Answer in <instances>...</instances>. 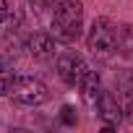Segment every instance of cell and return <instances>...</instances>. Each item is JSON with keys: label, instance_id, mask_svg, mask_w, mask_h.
Here are the masks:
<instances>
[{"label": "cell", "instance_id": "6da1fadb", "mask_svg": "<svg viewBox=\"0 0 133 133\" xmlns=\"http://www.w3.org/2000/svg\"><path fill=\"white\" fill-rule=\"evenodd\" d=\"M84 29V5L81 0H60L52 13V37L57 42H76Z\"/></svg>", "mask_w": 133, "mask_h": 133}, {"label": "cell", "instance_id": "7a4b0ae2", "mask_svg": "<svg viewBox=\"0 0 133 133\" xmlns=\"http://www.w3.org/2000/svg\"><path fill=\"white\" fill-rule=\"evenodd\" d=\"M8 97L16 102V104H24V107H39L50 99V91L47 86L34 78V76H13L11 84H8Z\"/></svg>", "mask_w": 133, "mask_h": 133}, {"label": "cell", "instance_id": "3957f363", "mask_svg": "<svg viewBox=\"0 0 133 133\" xmlns=\"http://www.w3.org/2000/svg\"><path fill=\"white\" fill-rule=\"evenodd\" d=\"M86 44L94 55H110L115 52V26L110 18H97L89 29Z\"/></svg>", "mask_w": 133, "mask_h": 133}, {"label": "cell", "instance_id": "277c9868", "mask_svg": "<svg viewBox=\"0 0 133 133\" xmlns=\"http://www.w3.org/2000/svg\"><path fill=\"white\" fill-rule=\"evenodd\" d=\"M86 60L78 52H63L57 57V76L68 84V86H78L86 76Z\"/></svg>", "mask_w": 133, "mask_h": 133}, {"label": "cell", "instance_id": "5b68a950", "mask_svg": "<svg viewBox=\"0 0 133 133\" xmlns=\"http://www.w3.org/2000/svg\"><path fill=\"white\" fill-rule=\"evenodd\" d=\"M94 110H97V115L102 117V123H104L107 130H110V128H117V123L123 120V107H120L117 97L110 94V91H102V97H99V102H97Z\"/></svg>", "mask_w": 133, "mask_h": 133}, {"label": "cell", "instance_id": "8992f818", "mask_svg": "<svg viewBox=\"0 0 133 133\" xmlns=\"http://www.w3.org/2000/svg\"><path fill=\"white\" fill-rule=\"evenodd\" d=\"M26 47H29V52L37 57V60H50L52 55H55V37L52 34H31L29 37V42H26Z\"/></svg>", "mask_w": 133, "mask_h": 133}, {"label": "cell", "instance_id": "52a82bcc", "mask_svg": "<svg viewBox=\"0 0 133 133\" xmlns=\"http://www.w3.org/2000/svg\"><path fill=\"white\" fill-rule=\"evenodd\" d=\"M78 86H81L84 102H86L89 107H97V102H99V97H102V81H99L97 71H86V76H84V81H81Z\"/></svg>", "mask_w": 133, "mask_h": 133}, {"label": "cell", "instance_id": "ba28073f", "mask_svg": "<svg viewBox=\"0 0 133 133\" xmlns=\"http://www.w3.org/2000/svg\"><path fill=\"white\" fill-rule=\"evenodd\" d=\"M115 50L123 57H133V26L130 24L115 26Z\"/></svg>", "mask_w": 133, "mask_h": 133}, {"label": "cell", "instance_id": "9c48e42d", "mask_svg": "<svg viewBox=\"0 0 133 133\" xmlns=\"http://www.w3.org/2000/svg\"><path fill=\"white\" fill-rule=\"evenodd\" d=\"M120 107H123V112L133 120V84H125V86L120 89Z\"/></svg>", "mask_w": 133, "mask_h": 133}, {"label": "cell", "instance_id": "30bf717a", "mask_svg": "<svg viewBox=\"0 0 133 133\" xmlns=\"http://www.w3.org/2000/svg\"><path fill=\"white\" fill-rule=\"evenodd\" d=\"M13 73L11 71H0V94H8V84H11Z\"/></svg>", "mask_w": 133, "mask_h": 133}, {"label": "cell", "instance_id": "8fae6325", "mask_svg": "<svg viewBox=\"0 0 133 133\" xmlns=\"http://www.w3.org/2000/svg\"><path fill=\"white\" fill-rule=\"evenodd\" d=\"M60 117H63V123H68V125H73V123H76V115H73V107H68V104H65V107H63V115H60Z\"/></svg>", "mask_w": 133, "mask_h": 133}, {"label": "cell", "instance_id": "7c38bea8", "mask_svg": "<svg viewBox=\"0 0 133 133\" xmlns=\"http://www.w3.org/2000/svg\"><path fill=\"white\" fill-rule=\"evenodd\" d=\"M8 16V3H5V0H0V21H3Z\"/></svg>", "mask_w": 133, "mask_h": 133}, {"label": "cell", "instance_id": "4fadbf2b", "mask_svg": "<svg viewBox=\"0 0 133 133\" xmlns=\"http://www.w3.org/2000/svg\"><path fill=\"white\" fill-rule=\"evenodd\" d=\"M37 3H42V5H52L55 0H37Z\"/></svg>", "mask_w": 133, "mask_h": 133}]
</instances>
